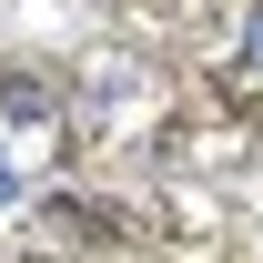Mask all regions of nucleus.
I'll list each match as a JSON object with an SVG mask.
<instances>
[{
  "label": "nucleus",
  "instance_id": "nucleus-1",
  "mask_svg": "<svg viewBox=\"0 0 263 263\" xmlns=\"http://www.w3.org/2000/svg\"><path fill=\"white\" fill-rule=\"evenodd\" d=\"M0 111H10V122H41V111H51V91H41V81H10V91H0Z\"/></svg>",
  "mask_w": 263,
  "mask_h": 263
},
{
  "label": "nucleus",
  "instance_id": "nucleus-2",
  "mask_svg": "<svg viewBox=\"0 0 263 263\" xmlns=\"http://www.w3.org/2000/svg\"><path fill=\"white\" fill-rule=\"evenodd\" d=\"M243 61H253V71H263V10H253V31H243Z\"/></svg>",
  "mask_w": 263,
  "mask_h": 263
},
{
  "label": "nucleus",
  "instance_id": "nucleus-3",
  "mask_svg": "<svg viewBox=\"0 0 263 263\" xmlns=\"http://www.w3.org/2000/svg\"><path fill=\"white\" fill-rule=\"evenodd\" d=\"M0 202H21V172H10V162H0Z\"/></svg>",
  "mask_w": 263,
  "mask_h": 263
}]
</instances>
